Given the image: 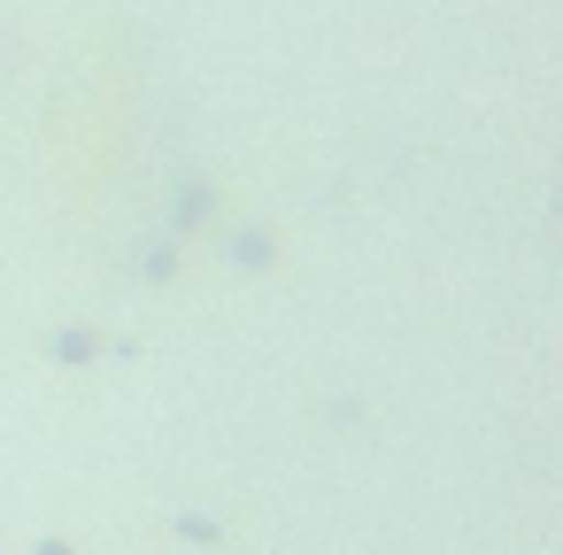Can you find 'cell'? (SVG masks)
<instances>
[{
	"mask_svg": "<svg viewBox=\"0 0 563 555\" xmlns=\"http://www.w3.org/2000/svg\"><path fill=\"white\" fill-rule=\"evenodd\" d=\"M55 355H63V363H93V355H101V340H93V332H63V340H55Z\"/></svg>",
	"mask_w": 563,
	"mask_h": 555,
	"instance_id": "1",
	"label": "cell"
},
{
	"mask_svg": "<svg viewBox=\"0 0 563 555\" xmlns=\"http://www.w3.org/2000/svg\"><path fill=\"white\" fill-rule=\"evenodd\" d=\"M232 255H240V263H271V240H263V232H240Z\"/></svg>",
	"mask_w": 563,
	"mask_h": 555,
	"instance_id": "2",
	"label": "cell"
},
{
	"mask_svg": "<svg viewBox=\"0 0 563 555\" xmlns=\"http://www.w3.org/2000/svg\"><path fill=\"white\" fill-rule=\"evenodd\" d=\"M178 532H186V540H201V547H217V540H224V532H217V524H209V517H186V524H178Z\"/></svg>",
	"mask_w": 563,
	"mask_h": 555,
	"instance_id": "3",
	"label": "cell"
},
{
	"mask_svg": "<svg viewBox=\"0 0 563 555\" xmlns=\"http://www.w3.org/2000/svg\"><path fill=\"white\" fill-rule=\"evenodd\" d=\"M32 555H70V540H40V547H32Z\"/></svg>",
	"mask_w": 563,
	"mask_h": 555,
	"instance_id": "4",
	"label": "cell"
}]
</instances>
